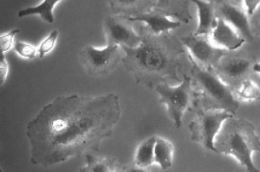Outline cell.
Masks as SVG:
<instances>
[{"label": "cell", "mask_w": 260, "mask_h": 172, "mask_svg": "<svg viewBox=\"0 0 260 172\" xmlns=\"http://www.w3.org/2000/svg\"><path fill=\"white\" fill-rule=\"evenodd\" d=\"M121 117L120 98L114 93L58 96L28 122L30 162L49 167L99 151Z\"/></svg>", "instance_id": "obj_1"}, {"label": "cell", "mask_w": 260, "mask_h": 172, "mask_svg": "<svg viewBox=\"0 0 260 172\" xmlns=\"http://www.w3.org/2000/svg\"><path fill=\"white\" fill-rule=\"evenodd\" d=\"M215 152L231 156L248 171L258 172L252 160L253 153H260V136L250 121L229 118L214 142Z\"/></svg>", "instance_id": "obj_2"}, {"label": "cell", "mask_w": 260, "mask_h": 172, "mask_svg": "<svg viewBox=\"0 0 260 172\" xmlns=\"http://www.w3.org/2000/svg\"><path fill=\"white\" fill-rule=\"evenodd\" d=\"M159 36H143L142 43L137 47H121L124 52L122 63L134 76L136 83L161 76L171 67V55L158 40Z\"/></svg>", "instance_id": "obj_3"}, {"label": "cell", "mask_w": 260, "mask_h": 172, "mask_svg": "<svg viewBox=\"0 0 260 172\" xmlns=\"http://www.w3.org/2000/svg\"><path fill=\"white\" fill-rule=\"evenodd\" d=\"M191 62L192 76L210 108L226 110L234 115L239 103L234 97L232 88L223 82L218 73L208 67L199 65L193 60Z\"/></svg>", "instance_id": "obj_4"}, {"label": "cell", "mask_w": 260, "mask_h": 172, "mask_svg": "<svg viewBox=\"0 0 260 172\" xmlns=\"http://www.w3.org/2000/svg\"><path fill=\"white\" fill-rule=\"evenodd\" d=\"M160 102L167 108L168 115L176 128L182 124V118L186 111L192 105L193 88L192 77L185 75L182 82L177 86H170L167 83L158 84L155 87Z\"/></svg>", "instance_id": "obj_5"}, {"label": "cell", "mask_w": 260, "mask_h": 172, "mask_svg": "<svg viewBox=\"0 0 260 172\" xmlns=\"http://www.w3.org/2000/svg\"><path fill=\"white\" fill-rule=\"evenodd\" d=\"M121 51V46L117 45H107L104 48L87 45L79 52V60L88 75L93 78L103 77L122 63Z\"/></svg>", "instance_id": "obj_6"}, {"label": "cell", "mask_w": 260, "mask_h": 172, "mask_svg": "<svg viewBox=\"0 0 260 172\" xmlns=\"http://www.w3.org/2000/svg\"><path fill=\"white\" fill-rule=\"evenodd\" d=\"M233 116L226 110L207 108L199 111L195 119L189 125L191 137L206 149L215 152L214 142L224 122Z\"/></svg>", "instance_id": "obj_7"}, {"label": "cell", "mask_w": 260, "mask_h": 172, "mask_svg": "<svg viewBox=\"0 0 260 172\" xmlns=\"http://www.w3.org/2000/svg\"><path fill=\"white\" fill-rule=\"evenodd\" d=\"M126 16L117 15L104 19L103 27L107 39V45H117L121 47H137L142 43L143 36L137 34Z\"/></svg>", "instance_id": "obj_8"}, {"label": "cell", "mask_w": 260, "mask_h": 172, "mask_svg": "<svg viewBox=\"0 0 260 172\" xmlns=\"http://www.w3.org/2000/svg\"><path fill=\"white\" fill-rule=\"evenodd\" d=\"M181 43L189 50L190 59L204 67L217 62L223 53V49L214 46L208 36L193 34L182 38Z\"/></svg>", "instance_id": "obj_9"}, {"label": "cell", "mask_w": 260, "mask_h": 172, "mask_svg": "<svg viewBox=\"0 0 260 172\" xmlns=\"http://www.w3.org/2000/svg\"><path fill=\"white\" fill-rule=\"evenodd\" d=\"M208 38L216 47L231 51L240 48L246 42V40L222 17L216 18L213 29L209 33Z\"/></svg>", "instance_id": "obj_10"}, {"label": "cell", "mask_w": 260, "mask_h": 172, "mask_svg": "<svg viewBox=\"0 0 260 172\" xmlns=\"http://www.w3.org/2000/svg\"><path fill=\"white\" fill-rule=\"evenodd\" d=\"M127 18L133 22L139 21L145 23L149 33L155 36L163 35L169 31L177 29L181 25L180 21L173 20L166 14L159 11H149Z\"/></svg>", "instance_id": "obj_11"}, {"label": "cell", "mask_w": 260, "mask_h": 172, "mask_svg": "<svg viewBox=\"0 0 260 172\" xmlns=\"http://www.w3.org/2000/svg\"><path fill=\"white\" fill-rule=\"evenodd\" d=\"M222 18L228 21L246 41L252 39L251 25L245 10L228 2H222L220 6Z\"/></svg>", "instance_id": "obj_12"}, {"label": "cell", "mask_w": 260, "mask_h": 172, "mask_svg": "<svg viewBox=\"0 0 260 172\" xmlns=\"http://www.w3.org/2000/svg\"><path fill=\"white\" fill-rule=\"evenodd\" d=\"M198 9V18L199 23L194 34L196 35H204L208 36L211 30L213 29L216 16H215V8L213 2L208 0H193Z\"/></svg>", "instance_id": "obj_13"}, {"label": "cell", "mask_w": 260, "mask_h": 172, "mask_svg": "<svg viewBox=\"0 0 260 172\" xmlns=\"http://www.w3.org/2000/svg\"><path fill=\"white\" fill-rule=\"evenodd\" d=\"M251 63L244 58H230L219 63L218 71L223 76L230 79H239L250 72Z\"/></svg>", "instance_id": "obj_14"}, {"label": "cell", "mask_w": 260, "mask_h": 172, "mask_svg": "<svg viewBox=\"0 0 260 172\" xmlns=\"http://www.w3.org/2000/svg\"><path fill=\"white\" fill-rule=\"evenodd\" d=\"M151 1L153 0H109V4L117 14L133 17L147 12L145 8H149Z\"/></svg>", "instance_id": "obj_15"}, {"label": "cell", "mask_w": 260, "mask_h": 172, "mask_svg": "<svg viewBox=\"0 0 260 172\" xmlns=\"http://www.w3.org/2000/svg\"><path fill=\"white\" fill-rule=\"evenodd\" d=\"M174 160V145L165 137L156 136L154 145V163L162 170L170 168Z\"/></svg>", "instance_id": "obj_16"}, {"label": "cell", "mask_w": 260, "mask_h": 172, "mask_svg": "<svg viewBox=\"0 0 260 172\" xmlns=\"http://www.w3.org/2000/svg\"><path fill=\"white\" fill-rule=\"evenodd\" d=\"M156 136H150L143 141L134 155V165L144 170L154 163V145ZM145 171V170H144Z\"/></svg>", "instance_id": "obj_17"}, {"label": "cell", "mask_w": 260, "mask_h": 172, "mask_svg": "<svg viewBox=\"0 0 260 172\" xmlns=\"http://www.w3.org/2000/svg\"><path fill=\"white\" fill-rule=\"evenodd\" d=\"M61 1H65V0H44L36 6L20 10L18 16L19 18H25L29 16L37 15L47 23H53L54 22L53 10L56 4Z\"/></svg>", "instance_id": "obj_18"}, {"label": "cell", "mask_w": 260, "mask_h": 172, "mask_svg": "<svg viewBox=\"0 0 260 172\" xmlns=\"http://www.w3.org/2000/svg\"><path fill=\"white\" fill-rule=\"evenodd\" d=\"M87 164L80 169L84 172H114L119 168L115 159L98 158L89 153L86 155Z\"/></svg>", "instance_id": "obj_19"}, {"label": "cell", "mask_w": 260, "mask_h": 172, "mask_svg": "<svg viewBox=\"0 0 260 172\" xmlns=\"http://www.w3.org/2000/svg\"><path fill=\"white\" fill-rule=\"evenodd\" d=\"M238 99L245 102H253L260 98V87L251 79H245L241 82L236 91Z\"/></svg>", "instance_id": "obj_20"}, {"label": "cell", "mask_w": 260, "mask_h": 172, "mask_svg": "<svg viewBox=\"0 0 260 172\" xmlns=\"http://www.w3.org/2000/svg\"><path fill=\"white\" fill-rule=\"evenodd\" d=\"M59 37V31L53 30L49 33V35L42 41L40 46L38 47V57L44 58L48 53H50L57 44V40Z\"/></svg>", "instance_id": "obj_21"}, {"label": "cell", "mask_w": 260, "mask_h": 172, "mask_svg": "<svg viewBox=\"0 0 260 172\" xmlns=\"http://www.w3.org/2000/svg\"><path fill=\"white\" fill-rule=\"evenodd\" d=\"M14 50L17 54L24 59H34L38 56V48L36 46L19 40L15 42Z\"/></svg>", "instance_id": "obj_22"}, {"label": "cell", "mask_w": 260, "mask_h": 172, "mask_svg": "<svg viewBox=\"0 0 260 172\" xmlns=\"http://www.w3.org/2000/svg\"><path fill=\"white\" fill-rule=\"evenodd\" d=\"M19 33V29L11 30L8 33L1 34L0 36V53H6L10 49L14 48L15 37Z\"/></svg>", "instance_id": "obj_23"}, {"label": "cell", "mask_w": 260, "mask_h": 172, "mask_svg": "<svg viewBox=\"0 0 260 172\" xmlns=\"http://www.w3.org/2000/svg\"><path fill=\"white\" fill-rule=\"evenodd\" d=\"M9 73V64L3 53H0V84L1 86L4 84V82L7 78V75Z\"/></svg>", "instance_id": "obj_24"}, {"label": "cell", "mask_w": 260, "mask_h": 172, "mask_svg": "<svg viewBox=\"0 0 260 172\" xmlns=\"http://www.w3.org/2000/svg\"><path fill=\"white\" fill-rule=\"evenodd\" d=\"M260 0H243V7L246 10L248 16H252L258 10Z\"/></svg>", "instance_id": "obj_25"}, {"label": "cell", "mask_w": 260, "mask_h": 172, "mask_svg": "<svg viewBox=\"0 0 260 172\" xmlns=\"http://www.w3.org/2000/svg\"><path fill=\"white\" fill-rule=\"evenodd\" d=\"M172 2H173V0H156V5H157L158 8L164 9V8L169 7Z\"/></svg>", "instance_id": "obj_26"}, {"label": "cell", "mask_w": 260, "mask_h": 172, "mask_svg": "<svg viewBox=\"0 0 260 172\" xmlns=\"http://www.w3.org/2000/svg\"><path fill=\"white\" fill-rule=\"evenodd\" d=\"M231 4H233L235 6H239L242 7L243 6V0H229Z\"/></svg>", "instance_id": "obj_27"}, {"label": "cell", "mask_w": 260, "mask_h": 172, "mask_svg": "<svg viewBox=\"0 0 260 172\" xmlns=\"http://www.w3.org/2000/svg\"><path fill=\"white\" fill-rule=\"evenodd\" d=\"M252 70H253V72H255V73L260 74V63H254V64L252 65Z\"/></svg>", "instance_id": "obj_28"}, {"label": "cell", "mask_w": 260, "mask_h": 172, "mask_svg": "<svg viewBox=\"0 0 260 172\" xmlns=\"http://www.w3.org/2000/svg\"><path fill=\"white\" fill-rule=\"evenodd\" d=\"M210 1H212V0H210ZM215 1H222V0H215Z\"/></svg>", "instance_id": "obj_29"}]
</instances>
